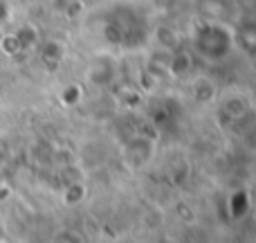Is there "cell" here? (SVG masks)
Wrapping results in <instances>:
<instances>
[{"mask_svg":"<svg viewBox=\"0 0 256 243\" xmlns=\"http://www.w3.org/2000/svg\"><path fill=\"white\" fill-rule=\"evenodd\" d=\"M7 14H9V9H7V5H4V0H0V23L7 18Z\"/></svg>","mask_w":256,"mask_h":243,"instance_id":"cell-1","label":"cell"}]
</instances>
